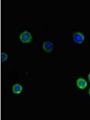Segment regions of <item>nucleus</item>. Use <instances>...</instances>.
<instances>
[{"mask_svg":"<svg viewBox=\"0 0 90 120\" xmlns=\"http://www.w3.org/2000/svg\"><path fill=\"white\" fill-rule=\"evenodd\" d=\"M20 38L23 43L30 42L32 40L31 34L28 31H25L21 34Z\"/></svg>","mask_w":90,"mask_h":120,"instance_id":"obj_1","label":"nucleus"},{"mask_svg":"<svg viewBox=\"0 0 90 120\" xmlns=\"http://www.w3.org/2000/svg\"><path fill=\"white\" fill-rule=\"evenodd\" d=\"M73 40L77 43H81L84 40V36L80 33H75L73 34Z\"/></svg>","mask_w":90,"mask_h":120,"instance_id":"obj_2","label":"nucleus"},{"mask_svg":"<svg viewBox=\"0 0 90 120\" xmlns=\"http://www.w3.org/2000/svg\"><path fill=\"white\" fill-rule=\"evenodd\" d=\"M76 83L78 87L80 89H82V90L85 89L87 86V82H86V81L85 79H82V78L78 79L76 81Z\"/></svg>","mask_w":90,"mask_h":120,"instance_id":"obj_3","label":"nucleus"},{"mask_svg":"<svg viewBox=\"0 0 90 120\" xmlns=\"http://www.w3.org/2000/svg\"><path fill=\"white\" fill-rule=\"evenodd\" d=\"M53 45L52 43L46 41L43 44V49L46 52H50L53 49Z\"/></svg>","mask_w":90,"mask_h":120,"instance_id":"obj_4","label":"nucleus"},{"mask_svg":"<svg viewBox=\"0 0 90 120\" xmlns=\"http://www.w3.org/2000/svg\"><path fill=\"white\" fill-rule=\"evenodd\" d=\"M22 90V86L19 84H15L13 87V92L15 94H19L21 93Z\"/></svg>","mask_w":90,"mask_h":120,"instance_id":"obj_5","label":"nucleus"},{"mask_svg":"<svg viewBox=\"0 0 90 120\" xmlns=\"http://www.w3.org/2000/svg\"><path fill=\"white\" fill-rule=\"evenodd\" d=\"M7 58V55L6 53H1V60L2 61H5Z\"/></svg>","mask_w":90,"mask_h":120,"instance_id":"obj_6","label":"nucleus"},{"mask_svg":"<svg viewBox=\"0 0 90 120\" xmlns=\"http://www.w3.org/2000/svg\"><path fill=\"white\" fill-rule=\"evenodd\" d=\"M88 79H89V81H90V74L88 75Z\"/></svg>","mask_w":90,"mask_h":120,"instance_id":"obj_7","label":"nucleus"},{"mask_svg":"<svg viewBox=\"0 0 90 120\" xmlns=\"http://www.w3.org/2000/svg\"><path fill=\"white\" fill-rule=\"evenodd\" d=\"M89 94L90 95V90H89Z\"/></svg>","mask_w":90,"mask_h":120,"instance_id":"obj_8","label":"nucleus"}]
</instances>
